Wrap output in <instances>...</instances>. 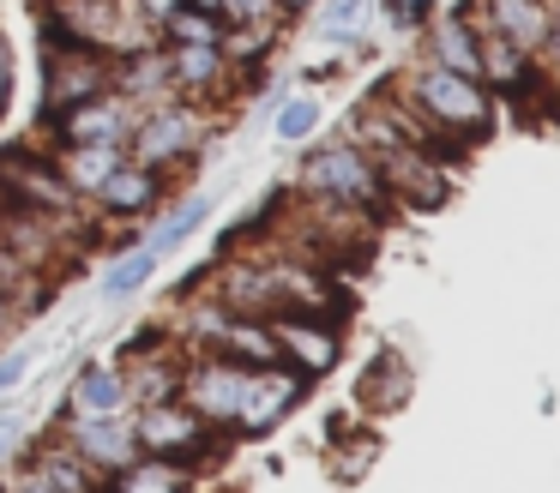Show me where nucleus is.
<instances>
[{"label": "nucleus", "instance_id": "nucleus-1", "mask_svg": "<svg viewBox=\"0 0 560 493\" xmlns=\"http://www.w3.org/2000/svg\"><path fill=\"white\" fill-rule=\"evenodd\" d=\"M398 96H404V103H410L446 144H452V139H458V144H464V139H482V132L494 127V103H488L482 84H476V79H458V72L434 67V60H416Z\"/></svg>", "mask_w": 560, "mask_h": 493}, {"label": "nucleus", "instance_id": "nucleus-2", "mask_svg": "<svg viewBox=\"0 0 560 493\" xmlns=\"http://www.w3.org/2000/svg\"><path fill=\"white\" fill-rule=\"evenodd\" d=\"M295 192H307V199L362 204V211H374V216L392 211V199H386V187H380L368 151L350 144V139H331V144H319V151H307L302 168H295Z\"/></svg>", "mask_w": 560, "mask_h": 493}, {"label": "nucleus", "instance_id": "nucleus-3", "mask_svg": "<svg viewBox=\"0 0 560 493\" xmlns=\"http://www.w3.org/2000/svg\"><path fill=\"white\" fill-rule=\"evenodd\" d=\"M206 139H211L206 108H194V103H182V96H175V103H163V108H151V115H139L133 139H127V163L170 175V168L194 163V156L206 151Z\"/></svg>", "mask_w": 560, "mask_h": 493}, {"label": "nucleus", "instance_id": "nucleus-4", "mask_svg": "<svg viewBox=\"0 0 560 493\" xmlns=\"http://www.w3.org/2000/svg\"><path fill=\"white\" fill-rule=\"evenodd\" d=\"M247 379H254V373L235 367L230 355H211V349H199V355L182 361V403L194 409L206 427H235V415H242V397H247Z\"/></svg>", "mask_w": 560, "mask_h": 493}, {"label": "nucleus", "instance_id": "nucleus-5", "mask_svg": "<svg viewBox=\"0 0 560 493\" xmlns=\"http://www.w3.org/2000/svg\"><path fill=\"white\" fill-rule=\"evenodd\" d=\"M0 187L13 192L7 204H19V211H31V216H49V223H67V228L85 235V199L55 175L49 156H13V163H0Z\"/></svg>", "mask_w": 560, "mask_h": 493}, {"label": "nucleus", "instance_id": "nucleus-6", "mask_svg": "<svg viewBox=\"0 0 560 493\" xmlns=\"http://www.w3.org/2000/svg\"><path fill=\"white\" fill-rule=\"evenodd\" d=\"M133 439H139V451H145V457L187 469L199 451H206L211 427L182 403V397H170V403H145V409H133Z\"/></svg>", "mask_w": 560, "mask_h": 493}, {"label": "nucleus", "instance_id": "nucleus-7", "mask_svg": "<svg viewBox=\"0 0 560 493\" xmlns=\"http://www.w3.org/2000/svg\"><path fill=\"white\" fill-rule=\"evenodd\" d=\"M55 439L73 445V451L85 457L103 481L121 476V469H133L139 457H145V451H139V439H133V415H61Z\"/></svg>", "mask_w": 560, "mask_h": 493}, {"label": "nucleus", "instance_id": "nucleus-8", "mask_svg": "<svg viewBox=\"0 0 560 493\" xmlns=\"http://www.w3.org/2000/svg\"><path fill=\"white\" fill-rule=\"evenodd\" d=\"M109 72H115V60L97 55V48H73V43L49 48V91H43V120L67 115V108L91 103V96H103V91H109Z\"/></svg>", "mask_w": 560, "mask_h": 493}, {"label": "nucleus", "instance_id": "nucleus-9", "mask_svg": "<svg viewBox=\"0 0 560 493\" xmlns=\"http://www.w3.org/2000/svg\"><path fill=\"white\" fill-rule=\"evenodd\" d=\"M211 301L235 319H278L283 313V289H278V265L266 259H230L211 277Z\"/></svg>", "mask_w": 560, "mask_h": 493}, {"label": "nucleus", "instance_id": "nucleus-10", "mask_svg": "<svg viewBox=\"0 0 560 493\" xmlns=\"http://www.w3.org/2000/svg\"><path fill=\"white\" fill-rule=\"evenodd\" d=\"M271 337H278L283 367H295L302 379H319L343 361V331L331 319H302V313H278L271 319Z\"/></svg>", "mask_w": 560, "mask_h": 493}, {"label": "nucleus", "instance_id": "nucleus-11", "mask_svg": "<svg viewBox=\"0 0 560 493\" xmlns=\"http://www.w3.org/2000/svg\"><path fill=\"white\" fill-rule=\"evenodd\" d=\"M49 127H55V144H127L139 127V108L127 103V96L103 91V96H91V103L55 115Z\"/></svg>", "mask_w": 560, "mask_h": 493}, {"label": "nucleus", "instance_id": "nucleus-12", "mask_svg": "<svg viewBox=\"0 0 560 493\" xmlns=\"http://www.w3.org/2000/svg\"><path fill=\"white\" fill-rule=\"evenodd\" d=\"M307 397V379L295 367H259L254 379H247V397H242V415H235V427L247 433V439H259V433H271L283 415H290L295 403Z\"/></svg>", "mask_w": 560, "mask_h": 493}, {"label": "nucleus", "instance_id": "nucleus-13", "mask_svg": "<svg viewBox=\"0 0 560 493\" xmlns=\"http://www.w3.org/2000/svg\"><path fill=\"white\" fill-rule=\"evenodd\" d=\"M470 7H476L470 12L476 31L506 36L524 55H536V48L548 43V31H555V0H470Z\"/></svg>", "mask_w": 560, "mask_h": 493}, {"label": "nucleus", "instance_id": "nucleus-14", "mask_svg": "<svg viewBox=\"0 0 560 493\" xmlns=\"http://www.w3.org/2000/svg\"><path fill=\"white\" fill-rule=\"evenodd\" d=\"M109 91L127 96V103L139 108V115H151V108L175 103V79H170V55L158 48H139V55H121L109 72Z\"/></svg>", "mask_w": 560, "mask_h": 493}, {"label": "nucleus", "instance_id": "nucleus-15", "mask_svg": "<svg viewBox=\"0 0 560 493\" xmlns=\"http://www.w3.org/2000/svg\"><path fill=\"white\" fill-rule=\"evenodd\" d=\"M182 361L170 343L158 349H127V361H115L127 379V403L145 409V403H170V397H182Z\"/></svg>", "mask_w": 560, "mask_h": 493}, {"label": "nucleus", "instance_id": "nucleus-16", "mask_svg": "<svg viewBox=\"0 0 560 493\" xmlns=\"http://www.w3.org/2000/svg\"><path fill=\"white\" fill-rule=\"evenodd\" d=\"M67 415H133L121 367H115V361H91V367H79L73 385H67Z\"/></svg>", "mask_w": 560, "mask_h": 493}, {"label": "nucleus", "instance_id": "nucleus-17", "mask_svg": "<svg viewBox=\"0 0 560 493\" xmlns=\"http://www.w3.org/2000/svg\"><path fill=\"white\" fill-rule=\"evenodd\" d=\"M151 204H163V175L158 168H139V163H121L91 192V211H103V216H145Z\"/></svg>", "mask_w": 560, "mask_h": 493}, {"label": "nucleus", "instance_id": "nucleus-18", "mask_svg": "<svg viewBox=\"0 0 560 493\" xmlns=\"http://www.w3.org/2000/svg\"><path fill=\"white\" fill-rule=\"evenodd\" d=\"M476 84H494V91L518 96L536 84V55H524V48H512L506 36L494 31H476Z\"/></svg>", "mask_w": 560, "mask_h": 493}, {"label": "nucleus", "instance_id": "nucleus-19", "mask_svg": "<svg viewBox=\"0 0 560 493\" xmlns=\"http://www.w3.org/2000/svg\"><path fill=\"white\" fill-rule=\"evenodd\" d=\"M49 163H55V175H61L67 187L91 204V192H97L103 180L127 163V144H55Z\"/></svg>", "mask_w": 560, "mask_h": 493}, {"label": "nucleus", "instance_id": "nucleus-20", "mask_svg": "<svg viewBox=\"0 0 560 493\" xmlns=\"http://www.w3.org/2000/svg\"><path fill=\"white\" fill-rule=\"evenodd\" d=\"M163 55H170L175 96H218L230 84V60L218 55V43H182V48H163Z\"/></svg>", "mask_w": 560, "mask_h": 493}, {"label": "nucleus", "instance_id": "nucleus-21", "mask_svg": "<svg viewBox=\"0 0 560 493\" xmlns=\"http://www.w3.org/2000/svg\"><path fill=\"white\" fill-rule=\"evenodd\" d=\"M428 60L446 67V72H458V79H476V24H470V12L434 19V31H428Z\"/></svg>", "mask_w": 560, "mask_h": 493}, {"label": "nucleus", "instance_id": "nucleus-22", "mask_svg": "<svg viewBox=\"0 0 560 493\" xmlns=\"http://www.w3.org/2000/svg\"><path fill=\"white\" fill-rule=\"evenodd\" d=\"M404 397H410V367L398 361V349H380L374 361H368L362 385H355V403L368 409V415H386V409H398Z\"/></svg>", "mask_w": 560, "mask_h": 493}, {"label": "nucleus", "instance_id": "nucleus-23", "mask_svg": "<svg viewBox=\"0 0 560 493\" xmlns=\"http://www.w3.org/2000/svg\"><path fill=\"white\" fill-rule=\"evenodd\" d=\"M31 469H37L55 493H103V476L73 451V445H61V439L37 445V451H31Z\"/></svg>", "mask_w": 560, "mask_h": 493}, {"label": "nucleus", "instance_id": "nucleus-24", "mask_svg": "<svg viewBox=\"0 0 560 493\" xmlns=\"http://www.w3.org/2000/svg\"><path fill=\"white\" fill-rule=\"evenodd\" d=\"M211 355H230L235 367L259 373V367H278V337H271V319H230V331H223V343L211 349Z\"/></svg>", "mask_w": 560, "mask_h": 493}, {"label": "nucleus", "instance_id": "nucleus-25", "mask_svg": "<svg viewBox=\"0 0 560 493\" xmlns=\"http://www.w3.org/2000/svg\"><path fill=\"white\" fill-rule=\"evenodd\" d=\"M368 19H374V7H368V0H314V36H319V43L362 48Z\"/></svg>", "mask_w": 560, "mask_h": 493}, {"label": "nucleus", "instance_id": "nucleus-26", "mask_svg": "<svg viewBox=\"0 0 560 493\" xmlns=\"http://www.w3.org/2000/svg\"><path fill=\"white\" fill-rule=\"evenodd\" d=\"M211 204H218L211 192H194L187 204H175V211H163V216H158V228H151V240H145V247L158 253V259H163L170 247H182V240H187V235H194V228L211 216Z\"/></svg>", "mask_w": 560, "mask_h": 493}, {"label": "nucleus", "instance_id": "nucleus-27", "mask_svg": "<svg viewBox=\"0 0 560 493\" xmlns=\"http://www.w3.org/2000/svg\"><path fill=\"white\" fill-rule=\"evenodd\" d=\"M271 43H278V24H223L218 55L230 60V67H259V60L271 55Z\"/></svg>", "mask_w": 560, "mask_h": 493}, {"label": "nucleus", "instance_id": "nucleus-28", "mask_svg": "<svg viewBox=\"0 0 560 493\" xmlns=\"http://www.w3.org/2000/svg\"><path fill=\"white\" fill-rule=\"evenodd\" d=\"M115 493H194V481H187V469H175V463L139 457L133 469H121V476H115Z\"/></svg>", "mask_w": 560, "mask_h": 493}, {"label": "nucleus", "instance_id": "nucleus-29", "mask_svg": "<svg viewBox=\"0 0 560 493\" xmlns=\"http://www.w3.org/2000/svg\"><path fill=\"white\" fill-rule=\"evenodd\" d=\"M151 277H158V253H151V247L121 253V259H109V271H103V295H109V301H127V295H139Z\"/></svg>", "mask_w": 560, "mask_h": 493}, {"label": "nucleus", "instance_id": "nucleus-30", "mask_svg": "<svg viewBox=\"0 0 560 493\" xmlns=\"http://www.w3.org/2000/svg\"><path fill=\"white\" fill-rule=\"evenodd\" d=\"M218 36H223V19L182 7V12H175V19L158 31V43H163V48H182V43H218Z\"/></svg>", "mask_w": 560, "mask_h": 493}, {"label": "nucleus", "instance_id": "nucleus-31", "mask_svg": "<svg viewBox=\"0 0 560 493\" xmlns=\"http://www.w3.org/2000/svg\"><path fill=\"white\" fill-rule=\"evenodd\" d=\"M271 127H278V139L283 144H302L307 139V132H314L319 127V96H283V103H278V120H271Z\"/></svg>", "mask_w": 560, "mask_h": 493}, {"label": "nucleus", "instance_id": "nucleus-32", "mask_svg": "<svg viewBox=\"0 0 560 493\" xmlns=\"http://www.w3.org/2000/svg\"><path fill=\"white\" fill-rule=\"evenodd\" d=\"M218 19L223 24H283L278 0H218Z\"/></svg>", "mask_w": 560, "mask_h": 493}, {"label": "nucleus", "instance_id": "nucleus-33", "mask_svg": "<svg viewBox=\"0 0 560 493\" xmlns=\"http://www.w3.org/2000/svg\"><path fill=\"white\" fill-rule=\"evenodd\" d=\"M31 349H13V355H0V403H7V397L19 391V385H25V373H31Z\"/></svg>", "mask_w": 560, "mask_h": 493}, {"label": "nucleus", "instance_id": "nucleus-34", "mask_svg": "<svg viewBox=\"0 0 560 493\" xmlns=\"http://www.w3.org/2000/svg\"><path fill=\"white\" fill-rule=\"evenodd\" d=\"M0 493H55V488H49V481H43V476H37V469H31V463H19L13 476L0 481Z\"/></svg>", "mask_w": 560, "mask_h": 493}, {"label": "nucleus", "instance_id": "nucleus-35", "mask_svg": "<svg viewBox=\"0 0 560 493\" xmlns=\"http://www.w3.org/2000/svg\"><path fill=\"white\" fill-rule=\"evenodd\" d=\"M182 7H187V0H139V7H133V12H139V19H145V24H151V31H163V24H170V19H175V12H182Z\"/></svg>", "mask_w": 560, "mask_h": 493}, {"label": "nucleus", "instance_id": "nucleus-36", "mask_svg": "<svg viewBox=\"0 0 560 493\" xmlns=\"http://www.w3.org/2000/svg\"><path fill=\"white\" fill-rule=\"evenodd\" d=\"M7 108H13V43L0 31V120H7Z\"/></svg>", "mask_w": 560, "mask_h": 493}, {"label": "nucleus", "instance_id": "nucleus-37", "mask_svg": "<svg viewBox=\"0 0 560 493\" xmlns=\"http://www.w3.org/2000/svg\"><path fill=\"white\" fill-rule=\"evenodd\" d=\"M19 445H25V421H19V415H13V421H0V463H7Z\"/></svg>", "mask_w": 560, "mask_h": 493}, {"label": "nucleus", "instance_id": "nucleus-38", "mask_svg": "<svg viewBox=\"0 0 560 493\" xmlns=\"http://www.w3.org/2000/svg\"><path fill=\"white\" fill-rule=\"evenodd\" d=\"M19 325H25V313H19V307H13V301L0 295V337H13V331H19Z\"/></svg>", "mask_w": 560, "mask_h": 493}, {"label": "nucleus", "instance_id": "nucleus-39", "mask_svg": "<svg viewBox=\"0 0 560 493\" xmlns=\"http://www.w3.org/2000/svg\"><path fill=\"white\" fill-rule=\"evenodd\" d=\"M283 7V19H290V12H302V7H314V0H278Z\"/></svg>", "mask_w": 560, "mask_h": 493}, {"label": "nucleus", "instance_id": "nucleus-40", "mask_svg": "<svg viewBox=\"0 0 560 493\" xmlns=\"http://www.w3.org/2000/svg\"><path fill=\"white\" fill-rule=\"evenodd\" d=\"M187 7H194V12H211V19H218V0H187Z\"/></svg>", "mask_w": 560, "mask_h": 493}]
</instances>
